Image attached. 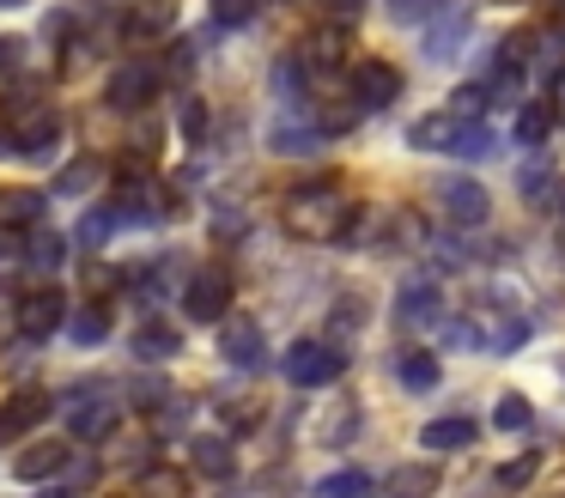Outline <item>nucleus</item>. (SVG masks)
Segmentation results:
<instances>
[{
	"instance_id": "obj_32",
	"label": "nucleus",
	"mask_w": 565,
	"mask_h": 498,
	"mask_svg": "<svg viewBox=\"0 0 565 498\" xmlns=\"http://www.w3.org/2000/svg\"><path fill=\"white\" fill-rule=\"evenodd\" d=\"M274 146H280V152H310V146H317V128H274Z\"/></svg>"
},
{
	"instance_id": "obj_20",
	"label": "nucleus",
	"mask_w": 565,
	"mask_h": 498,
	"mask_svg": "<svg viewBox=\"0 0 565 498\" xmlns=\"http://www.w3.org/2000/svg\"><path fill=\"white\" fill-rule=\"evenodd\" d=\"M98 182H104V165H98V158H74V165L55 177L50 194H55V201H79V194H92Z\"/></svg>"
},
{
	"instance_id": "obj_3",
	"label": "nucleus",
	"mask_w": 565,
	"mask_h": 498,
	"mask_svg": "<svg viewBox=\"0 0 565 498\" xmlns=\"http://www.w3.org/2000/svg\"><path fill=\"white\" fill-rule=\"evenodd\" d=\"M341 371H347V352L334 340H298V347H286V383H298V389H322Z\"/></svg>"
},
{
	"instance_id": "obj_21",
	"label": "nucleus",
	"mask_w": 565,
	"mask_h": 498,
	"mask_svg": "<svg viewBox=\"0 0 565 498\" xmlns=\"http://www.w3.org/2000/svg\"><path fill=\"white\" fill-rule=\"evenodd\" d=\"M383 492H390V498H431V492H438V468H431V462H407V468L390 474Z\"/></svg>"
},
{
	"instance_id": "obj_36",
	"label": "nucleus",
	"mask_w": 565,
	"mask_h": 498,
	"mask_svg": "<svg viewBox=\"0 0 565 498\" xmlns=\"http://www.w3.org/2000/svg\"><path fill=\"white\" fill-rule=\"evenodd\" d=\"M529 474H535V456H516V462H504V468H499V486H523Z\"/></svg>"
},
{
	"instance_id": "obj_11",
	"label": "nucleus",
	"mask_w": 565,
	"mask_h": 498,
	"mask_svg": "<svg viewBox=\"0 0 565 498\" xmlns=\"http://www.w3.org/2000/svg\"><path fill=\"white\" fill-rule=\"evenodd\" d=\"M395 316H402V328H438L444 322L438 279H407V286L395 292Z\"/></svg>"
},
{
	"instance_id": "obj_7",
	"label": "nucleus",
	"mask_w": 565,
	"mask_h": 498,
	"mask_svg": "<svg viewBox=\"0 0 565 498\" xmlns=\"http://www.w3.org/2000/svg\"><path fill=\"white\" fill-rule=\"evenodd\" d=\"M183 310L195 316V322H225V316H232V274H225V267H201V274H189Z\"/></svg>"
},
{
	"instance_id": "obj_8",
	"label": "nucleus",
	"mask_w": 565,
	"mask_h": 498,
	"mask_svg": "<svg viewBox=\"0 0 565 498\" xmlns=\"http://www.w3.org/2000/svg\"><path fill=\"white\" fill-rule=\"evenodd\" d=\"M67 322V298L62 292H25V298L13 304V328H19V340H50L55 328Z\"/></svg>"
},
{
	"instance_id": "obj_41",
	"label": "nucleus",
	"mask_w": 565,
	"mask_h": 498,
	"mask_svg": "<svg viewBox=\"0 0 565 498\" xmlns=\"http://www.w3.org/2000/svg\"><path fill=\"white\" fill-rule=\"evenodd\" d=\"M329 7H334V12H341V19H353V12H359V7H365V0H329Z\"/></svg>"
},
{
	"instance_id": "obj_43",
	"label": "nucleus",
	"mask_w": 565,
	"mask_h": 498,
	"mask_svg": "<svg viewBox=\"0 0 565 498\" xmlns=\"http://www.w3.org/2000/svg\"><path fill=\"white\" fill-rule=\"evenodd\" d=\"M0 152H13V140H7V134H0Z\"/></svg>"
},
{
	"instance_id": "obj_27",
	"label": "nucleus",
	"mask_w": 565,
	"mask_h": 498,
	"mask_svg": "<svg viewBox=\"0 0 565 498\" xmlns=\"http://www.w3.org/2000/svg\"><path fill=\"white\" fill-rule=\"evenodd\" d=\"M365 298H359V292H341V298H334V310H329V328L334 335H353V328H365Z\"/></svg>"
},
{
	"instance_id": "obj_5",
	"label": "nucleus",
	"mask_w": 565,
	"mask_h": 498,
	"mask_svg": "<svg viewBox=\"0 0 565 498\" xmlns=\"http://www.w3.org/2000/svg\"><path fill=\"white\" fill-rule=\"evenodd\" d=\"M13 152H25V158H43V152H55V140H62V109H50V104H19L13 109Z\"/></svg>"
},
{
	"instance_id": "obj_13",
	"label": "nucleus",
	"mask_w": 565,
	"mask_h": 498,
	"mask_svg": "<svg viewBox=\"0 0 565 498\" xmlns=\"http://www.w3.org/2000/svg\"><path fill=\"white\" fill-rule=\"evenodd\" d=\"M402 97V73L390 67V61H359L353 67V104L359 109H383Z\"/></svg>"
},
{
	"instance_id": "obj_33",
	"label": "nucleus",
	"mask_w": 565,
	"mask_h": 498,
	"mask_svg": "<svg viewBox=\"0 0 565 498\" xmlns=\"http://www.w3.org/2000/svg\"><path fill=\"white\" fill-rule=\"evenodd\" d=\"M431 12H438L431 0H390V19H395V24H426Z\"/></svg>"
},
{
	"instance_id": "obj_37",
	"label": "nucleus",
	"mask_w": 565,
	"mask_h": 498,
	"mask_svg": "<svg viewBox=\"0 0 565 498\" xmlns=\"http://www.w3.org/2000/svg\"><path fill=\"white\" fill-rule=\"evenodd\" d=\"M110 231H116V219H110V206H104V213H92L86 225H79V237H86V243H98V237H110Z\"/></svg>"
},
{
	"instance_id": "obj_31",
	"label": "nucleus",
	"mask_w": 565,
	"mask_h": 498,
	"mask_svg": "<svg viewBox=\"0 0 565 498\" xmlns=\"http://www.w3.org/2000/svg\"><path fill=\"white\" fill-rule=\"evenodd\" d=\"M207 7H213V24H249L262 0H207Z\"/></svg>"
},
{
	"instance_id": "obj_39",
	"label": "nucleus",
	"mask_w": 565,
	"mask_h": 498,
	"mask_svg": "<svg viewBox=\"0 0 565 498\" xmlns=\"http://www.w3.org/2000/svg\"><path fill=\"white\" fill-rule=\"evenodd\" d=\"M553 116H559V121H565V67H559V73H553Z\"/></svg>"
},
{
	"instance_id": "obj_29",
	"label": "nucleus",
	"mask_w": 565,
	"mask_h": 498,
	"mask_svg": "<svg viewBox=\"0 0 565 498\" xmlns=\"http://www.w3.org/2000/svg\"><path fill=\"white\" fill-rule=\"evenodd\" d=\"M135 492L140 498H183V474H177V468H152V474H140Z\"/></svg>"
},
{
	"instance_id": "obj_2",
	"label": "nucleus",
	"mask_w": 565,
	"mask_h": 498,
	"mask_svg": "<svg viewBox=\"0 0 565 498\" xmlns=\"http://www.w3.org/2000/svg\"><path fill=\"white\" fill-rule=\"evenodd\" d=\"M431 213L456 231H480L492 219V194L475 177H438L431 182Z\"/></svg>"
},
{
	"instance_id": "obj_16",
	"label": "nucleus",
	"mask_w": 565,
	"mask_h": 498,
	"mask_svg": "<svg viewBox=\"0 0 565 498\" xmlns=\"http://www.w3.org/2000/svg\"><path fill=\"white\" fill-rule=\"evenodd\" d=\"M220 347H225V359H232L237 371H256L262 364V322H249V316H225Z\"/></svg>"
},
{
	"instance_id": "obj_10",
	"label": "nucleus",
	"mask_w": 565,
	"mask_h": 498,
	"mask_svg": "<svg viewBox=\"0 0 565 498\" xmlns=\"http://www.w3.org/2000/svg\"><path fill=\"white\" fill-rule=\"evenodd\" d=\"M152 92H159V73H152L147 61H128V67L110 73V85H104V104H110V109H147Z\"/></svg>"
},
{
	"instance_id": "obj_4",
	"label": "nucleus",
	"mask_w": 565,
	"mask_h": 498,
	"mask_svg": "<svg viewBox=\"0 0 565 498\" xmlns=\"http://www.w3.org/2000/svg\"><path fill=\"white\" fill-rule=\"evenodd\" d=\"M164 213H171V194H164L152 177H122L116 182V201H110L116 225H152V219H164Z\"/></svg>"
},
{
	"instance_id": "obj_12",
	"label": "nucleus",
	"mask_w": 565,
	"mask_h": 498,
	"mask_svg": "<svg viewBox=\"0 0 565 498\" xmlns=\"http://www.w3.org/2000/svg\"><path fill=\"white\" fill-rule=\"evenodd\" d=\"M462 134H468V121L462 116H450V109H438V116H419L414 128H407V146L414 152H462Z\"/></svg>"
},
{
	"instance_id": "obj_30",
	"label": "nucleus",
	"mask_w": 565,
	"mask_h": 498,
	"mask_svg": "<svg viewBox=\"0 0 565 498\" xmlns=\"http://www.w3.org/2000/svg\"><path fill=\"white\" fill-rule=\"evenodd\" d=\"M492 425H499V432H523V425H529V401L523 395H504L499 407H492Z\"/></svg>"
},
{
	"instance_id": "obj_28",
	"label": "nucleus",
	"mask_w": 565,
	"mask_h": 498,
	"mask_svg": "<svg viewBox=\"0 0 565 498\" xmlns=\"http://www.w3.org/2000/svg\"><path fill=\"white\" fill-rule=\"evenodd\" d=\"M547 128H553V109L547 104H529L523 116H516V140H523V146H541V140H547Z\"/></svg>"
},
{
	"instance_id": "obj_17",
	"label": "nucleus",
	"mask_w": 565,
	"mask_h": 498,
	"mask_svg": "<svg viewBox=\"0 0 565 498\" xmlns=\"http://www.w3.org/2000/svg\"><path fill=\"white\" fill-rule=\"evenodd\" d=\"M475 420H462V413H450V420H431L426 432H419V444L426 449H438V456H450V449H468L475 444Z\"/></svg>"
},
{
	"instance_id": "obj_18",
	"label": "nucleus",
	"mask_w": 565,
	"mask_h": 498,
	"mask_svg": "<svg viewBox=\"0 0 565 498\" xmlns=\"http://www.w3.org/2000/svg\"><path fill=\"white\" fill-rule=\"evenodd\" d=\"M67 468V437L62 444H25L19 449V480H50Z\"/></svg>"
},
{
	"instance_id": "obj_9",
	"label": "nucleus",
	"mask_w": 565,
	"mask_h": 498,
	"mask_svg": "<svg viewBox=\"0 0 565 498\" xmlns=\"http://www.w3.org/2000/svg\"><path fill=\"white\" fill-rule=\"evenodd\" d=\"M116 425H122L116 395H74V401H67V432H74L79 444H98V437L116 432Z\"/></svg>"
},
{
	"instance_id": "obj_1",
	"label": "nucleus",
	"mask_w": 565,
	"mask_h": 498,
	"mask_svg": "<svg viewBox=\"0 0 565 498\" xmlns=\"http://www.w3.org/2000/svg\"><path fill=\"white\" fill-rule=\"evenodd\" d=\"M280 225L292 231L298 243H334V237H353V225H359V201H347L341 189H298L292 201L280 206Z\"/></svg>"
},
{
	"instance_id": "obj_42",
	"label": "nucleus",
	"mask_w": 565,
	"mask_h": 498,
	"mask_svg": "<svg viewBox=\"0 0 565 498\" xmlns=\"http://www.w3.org/2000/svg\"><path fill=\"white\" fill-rule=\"evenodd\" d=\"M43 498H74V492H67V486H62V492H43Z\"/></svg>"
},
{
	"instance_id": "obj_23",
	"label": "nucleus",
	"mask_w": 565,
	"mask_h": 498,
	"mask_svg": "<svg viewBox=\"0 0 565 498\" xmlns=\"http://www.w3.org/2000/svg\"><path fill=\"white\" fill-rule=\"evenodd\" d=\"M189 456H195V468L213 474V480H225V474L237 468V456H232V444H225V437H195V444H189Z\"/></svg>"
},
{
	"instance_id": "obj_14",
	"label": "nucleus",
	"mask_w": 565,
	"mask_h": 498,
	"mask_svg": "<svg viewBox=\"0 0 565 498\" xmlns=\"http://www.w3.org/2000/svg\"><path fill=\"white\" fill-rule=\"evenodd\" d=\"M55 413V395H43V389H19L7 407H0V437H25V432H38L43 420Z\"/></svg>"
},
{
	"instance_id": "obj_40",
	"label": "nucleus",
	"mask_w": 565,
	"mask_h": 498,
	"mask_svg": "<svg viewBox=\"0 0 565 498\" xmlns=\"http://www.w3.org/2000/svg\"><path fill=\"white\" fill-rule=\"evenodd\" d=\"M553 250H559V262H565V213H553Z\"/></svg>"
},
{
	"instance_id": "obj_44",
	"label": "nucleus",
	"mask_w": 565,
	"mask_h": 498,
	"mask_svg": "<svg viewBox=\"0 0 565 498\" xmlns=\"http://www.w3.org/2000/svg\"><path fill=\"white\" fill-rule=\"evenodd\" d=\"M0 7H19V0H0Z\"/></svg>"
},
{
	"instance_id": "obj_15",
	"label": "nucleus",
	"mask_w": 565,
	"mask_h": 498,
	"mask_svg": "<svg viewBox=\"0 0 565 498\" xmlns=\"http://www.w3.org/2000/svg\"><path fill=\"white\" fill-rule=\"evenodd\" d=\"M122 31L135 36V43H164V36L177 31V0H135Z\"/></svg>"
},
{
	"instance_id": "obj_24",
	"label": "nucleus",
	"mask_w": 565,
	"mask_h": 498,
	"mask_svg": "<svg viewBox=\"0 0 565 498\" xmlns=\"http://www.w3.org/2000/svg\"><path fill=\"white\" fill-rule=\"evenodd\" d=\"M317 498H371V474L359 468H334L317 480Z\"/></svg>"
},
{
	"instance_id": "obj_25",
	"label": "nucleus",
	"mask_w": 565,
	"mask_h": 498,
	"mask_svg": "<svg viewBox=\"0 0 565 498\" xmlns=\"http://www.w3.org/2000/svg\"><path fill=\"white\" fill-rule=\"evenodd\" d=\"M67 335L79 340V347H98L104 335H110V310H98V304H86V310L67 316Z\"/></svg>"
},
{
	"instance_id": "obj_35",
	"label": "nucleus",
	"mask_w": 565,
	"mask_h": 498,
	"mask_svg": "<svg viewBox=\"0 0 565 498\" xmlns=\"http://www.w3.org/2000/svg\"><path fill=\"white\" fill-rule=\"evenodd\" d=\"M25 67V43L19 36H0V73H19Z\"/></svg>"
},
{
	"instance_id": "obj_26",
	"label": "nucleus",
	"mask_w": 565,
	"mask_h": 498,
	"mask_svg": "<svg viewBox=\"0 0 565 498\" xmlns=\"http://www.w3.org/2000/svg\"><path fill=\"white\" fill-rule=\"evenodd\" d=\"M0 213L13 219V225H38V219H43V194L38 189H7V194H0Z\"/></svg>"
},
{
	"instance_id": "obj_19",
	"label": "nucleus",
	"mask_w": 565,
	"mask_h": 498,
	"mask_svg": "<svg viewBox=\"0 0 565 498\" xmlns=\"http://www.w3.org/2000/svg\"><path fill=\"white\" fill-rule=\"evenodd\" d=\"M135 352H140L147 364L177 359V352H183V335H177L171 322H140V328H135Z\"/></svg>"
},
{
	"instance_id": "obj_38",
	"label": "nucleus",
	"mask_w": 565,
	"mask_h": 498,
	"mask_svg": "<svg viewBox=\"0 0 565 498\" xmlns=\"http://www.w3.org/2000/svg\"><path fill=\"white\" fill-rule=\"evenodd\" d=\"M183 134L189 140H207V109L201 104H183Z\"/></svg>"
},
{
	"instance_id": "obj_22",
	"label": "nucleus",
	"mask_w": 565,
	"mask_h": 498,
	"mask_svg": "<svg viewBox=\"0 0 565 498\" xmlns=\"http://www.w3.org/2000/svg\"><path fill=\"white\" fill-rule=\"evenodd\" d=\"M395 377H402L407 389H419V395H426V389H438L444 371H438V359H431L426 347H407L402 359H395Z\"/></svg>"
},
{
	"instance_id": "obj_6",
	"label": "nucleus",
	"mask_w": 565,
	"mask_h": 498,
	"mask_svg": "<svg viewBox=\"0 0 565 498\" xmlns=\"http://www.w3.org/2000/svg\"><path fill=\"white\" fill-rule=\"evenodd\" d=\"M468 31H475V7L468 0H450V7H438L426 19V61H456L468 43Z\"/></svg>"
},
{
	"instance_id": "obj_34",
	"label": "nucleus",
	"mask_w": 565,
	"mask_h": 498,
	"mask_svg": "<svg viewBox=\"0 0 565 498\" xmlns=\"http://www.w3.org/2000/svg\"><path fill=\"white\" fill-rule=\"evenodd\" d=\"M62 262V237H38L31 243V267H55Z\"/></svg>"
}]
</instances>
